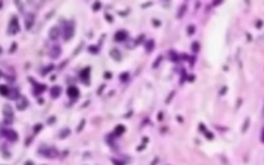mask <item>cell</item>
<instances>
[{
    "label": "cell",
    "instance_id": "2",
    "mask_svg": "<svg viewBox=\"0 0 264 165\" xmlns=\"http://www.w3.org/2000/svg\"><path fill=\"white\" fill-rule=\"evenodd\" d=\"M39 152L43 154L44 156H47V157H53V156L56 155V150L50 148V147H41V148L39 150Z\"/></svg>",
    "mask_w": 264,
    "mask_h": 165
},
{
    "label": "cell",
    "instance_id": "7",
    "mask_svg": "<svg viewBox=\"0 0 264 165\" xmlns=\"http://www.w3.org/2000/svg\"><path fill=\"white\" fill-rule=\"evenodd\" d=\"M49 36L50 39H53V40H56L57 38H58V29H52V31H50V34H49Z\"/></svg>",
    "mask_w": 264,
    "mask_h": 165
},
{
    "label": "cell",
    "instance_id": "4",
    "mask_svg": "<svg viewBox=\"0 0 264 165\" xmlns=\"http://www.w3.org/2000/svg\"><path fill=\"white\" fill-rule=\"evenodd\" d=\"M17 107H18V110H25L26 107H27V100L23 98V97H19L18 103H17Z\"/></svg>",
    "mask_w": 264,
    "mask_h": 165
},
{
    "label": "cell",
    "instance_id": "1",
    "mask_svg": "<svg viewBox=\"0 0 264 165\" xmlns=\"http://www.w3.org/2000/svg\"><path fill=\"white\" fill-rule=\"evenodd\" d=\"M12 120H13V111H12V107L9 104H5L4 106V121H5V124H10Z\"/></svg>",
    "mask_w": 264,
    "mask_h": 165
},
{
    "label": "cell",
    "instance_id": "9",
    "mask_svg": "<svg viewBox=\"0 0 264 165\" xmlns=\"http://www.w3.org/2000/svg\"><path fill=\"white\" fill-rule=\"evenodd\" d=\"M59 93H61V88H59V86H54V88H52V95H53V97H58Z\"/></svg>",
    "mask_w": 264,
    "mask_h": 165
},
{
    "label": "cell",
    "instance_id": "13",
    "mask_svg": "<svg viewBox=\"0 0 264 165\" xmlns=\"http://www.w3.org/2000/svg\"><path fill=\"white\" fill-rule=\"evenodd\" d=\"M262 142H264V129H263V133H262Z\"/></svg>",
    "mask_w": 264,
    "mask_h": 165
},
{
    "label": "cell",
    "instance_id": "10",
    "mask_svg": "<svg viewBox=\"0 0 264 165\" xmlns=\"http://www.w3.org/2000/svg\"><path fill=\"white\" fill-rule=\"evenodd\" d=\"M32 19H34V16L30 14V16L27 17V21H26V27H27V29H30L32 26Z\"/></svg>",
    "mask_w": 264,
    "mask_h": 165
},
{
    "label": "cell",
    "instance_id": "5",
    "mask_svg": "<svg viewBox=\"0 0 264 165\" xmlns=\"http://www.w3.org/2000/svg\"><path fill=\"white\" fill-rule=\"evenodd\" d=\"M1 133H5L4 136L7 137V138H9L10 141H17V133L16 132H13V130H8V132H1Z\"/></svg>",
    "mask_w": 264,
    "mask_h": 165
},
{
    "label": "cell",
    "instance_id": "3",
    "mask_svg": "<svg viewBox=\"0 0 264 165\" xmlns=\"http://www.w3.org/2000/svg\"><path fill=\"white\" fill-rule=\"evenodd\" d=\"M18 30H19L18 21H17L16 17H13L10 21V25H9V32L10 34H16V32H18Z\"/></svg>",
    "mask_w": 264,
    "mask_h": 165
},
{
    "label": "cell",
    "instance_id": "8",
    "mask_svg": "<svg viewBox=\"0 0 264 165\" xmlns=\"http://www.w3.org/2000/svg\"><path fill=\"white\" fill-rule=\"evenodd\" d=\"M116 40H124L125 38H126V34L125 32H122V31H119L117 34H116Z\"/></svg>",
    "mask_w": 264,
    "mask_h": 165
},
{
    "label": "cell",
    "instance_id": "6",
    "mask_svg": "<svg viewBox=\"0 0 264 165\" xmlns=\"http://www.w3.org/2000/svg\"><path fill=\"white\" fill-rule=\"evenodd\" d=\"M9 93V89H8V86H5V85H0V94L1 95H9L8 94Z\"/></svg>",
    "mask_w": 264,
    "mask_h": 165
},
{
    "label": "cell",
    "instance_id": "14",
    "mask_svg": "<svg viewBox=\"0 0 264 165\" xmlns=\"http://www.w3.org/2000/svg\"><path fill=\"white\" fill-rule=\"evenodd\" d=\"M25 165H32V163H31V161H27V163H26Z\"/></svg>",
    "mask_w": 264,
    "mask_h": 165
},
{
    "label": "cell",
    "instance_id": "12",
    "mask_svg": "<svg viewBox=\"0 0 264 165\" xmlns=\"http://www.w3.org/2000/svg\"><path fill=\"white\" fill-rule=\"evenodd\" d=\"M58 50H59V48H58V47H54V48H53V49H52V52H54V53L52 54V57H54V58H56V57H58Z\"/></svg>",
    "mask_w": 264,
    "mask_h": 165
},
{
    "label": "cell",
    "instance_id": "11",
    "mask_svg": "<svg viewBox=\"0 0 264 165\" xmlns=\"http://www.w3.org/2000/svg\"><path fill=\"white\" fill-rule=\"evenodd\" d=\"M68 94H70V95H72V97H77V89L75 88V86H72V88H70V89H68Z\"/></svg>",
    "mask_w": 264,
    "mask_h": 165
}]
</instances>
